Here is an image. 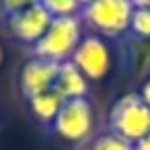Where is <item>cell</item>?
Masks as SVG:
<instances>
[{
  "label": "cell",
  "mask_w": 150,
  "mask_h": 150,
  "mask_svg": "<svg viewBox=\"0 0 150 150\" xmlns=\"http://www.w3.org/2000/svg\"><path fill=\"white\" fill-rule=\"evenodd\" d=\"M138 95H140V99L146 103V107L150 109V74L142 78V82H140V88H138Z\"/></svg>",
  "instance_id": "14"
},
{
  "label": "cell",
  "mask_w": 150,
  "mask_h": 150,
  "mask_svg": "<svg viewBox=\"0 0 150 150\" xmlns=\"http://www.w3.org/2000/svg\"><path fill=\"white\" fill-rule=\"evenodd\" d=\"M0 21H2L4 31H6L13 39H17L19 43L31 47V45L47 31V27H50V23H52V17H50L47 11L37 2V4H33V6H27V8L19 11V13H13V15L0 19Z\"/></svg>",
  "instance_id": "6"
},
{
  "label": "cell",
  "mask_w": 150,
  "mask_h": 150,
  "mask_svg": "<svg viewBox=\"0 0 150 150\" xmlns=\"http://www.w3.org/2000/svg\"><path fill=\"white\" fill-rule=\"evenodd\" d=\"M134 150H150V134H146L144 138H140L134 144Z\"/></svg>",
  "instance_id": "15"
},
{
  "label": "cell",
  "mask_w": 150,
  "mask_h": 150,
  "mask_svg": "<svg viewBox=\"0 0 150 150\" xmlns=\"http://www.w3.org/2000/svg\"><path fill=\"white\" fill-rule=\"evenodd\" d=\"M95 127V109L88 97L80 99H66L52 123V132L70 144H80L88 140Z\"/></svg>",
  "instance_id": "4"
},
{
  "label": "cell",
  "mask_w": 150,
  "mask_h": 150,
  "mask_svg": "<svg viewBox=\"0 0 150 150\" xmlns=\"http://www.w3.org/2000/svg\"><path fill=\"white\" fill-rule=\"evenodd\" d=\"M150 74V58L146 60V66H144V76H148Z\"/></svg>",
  "instance_id": "17"
},
{
  "label": "cell",
  "mask_w": 150,
  "mask_h": 150,
  "mask_svg": "<svg viewBox=\"0 0 150 150\" xmlns=\"http://www.w3.org/2000/svg\"><path fill=\"white\" fill-rule=\"evenodd\" d=\"M132 13V0H93L91 4L80 8L78 17L88 33H95L103 39H117L127 33Z\"/></svg>",
  "instance_id": "2"
},
{
  "label": "cell",
  "mask_w": 150,
  "mask_h": 150,
  "mask_svg": "<svg viewBox=\"0 0 150 150\" xmlns=\"http://www.w3.org/2000/svg\"><path fill=\"white\" fill-rule=\"evenodd\" d=\"M70 62L82 72V76L86 80L105 78L109 68H111V54H109L107 39L84 31L78 47L74 50V54L70 58Z\"/></svg>",
  "instance_id": "5"
},
{
  "label": "cell",
  "mask_w": 150,
  "mask_h": 150,
  "mask_svg": "<svg viewBox=\"0 0 150 150\" xmlns=\"http://www.w3.org/2000/svg\"><path fill=\"white\" fill-rule=\"evenodd\" d=\"M107 129L132 144L150 134V109L138 93H127L113 101L107 113Z\"/></svg>",
  "instance_id": "3"
},
{
  "label": "cell",
  "mask_w": 150,
  "mask_h": 150,
  "mask_svg": "<svg viewBox=\"0 0 150 150\" xmlns=\"http://www.w3.org/2000/svg\"><path fill=\"white\" fill-rule=\"evenodd\" d=\"M39 4L47 11L52 19L56 17H74L80 13V6L76 0H39Z\"/></svg>",
  "instance_id": "12"
},
{
  "label": "cell",
  "mask_w": 150,
  "mask_h": 150,
  "mask_svg": "<svg viewBox=\"0 0 150 150\" xmlns=\"http://www.w3.org/2000/svg\"><path fill=\"white\" fill-rule=\"evenodd\" d=\"M39 0H0V19H4L13 13H19L27 6H33Z\"/></svg>",
  "instance_id": "13"
},
{
  "label": "cell",
  "mask_w": 150,
  "mask_h": 150,
  "mask_svg": "<svg viewBox=\"0 0 150 150\" xmlns=\"http://www.w3.org/2000/svg\"><path fill=\"white\" fill-rule=\"evenodd\" d=\"M2 58H4V52H2V45H0V64H2Z\"/></svg>",
  "instance_id": "19"
},
{
  "label": "cell",
  "mask_w": 150,
  "mask_h": 150,
  "mask_svg": "<svg viewBox=\"0 0 150 150\" xmlns=\"http://www.w3.org/2000/svg\"><path fill=\"white\" fill-rule=\"evenodd\" d=\"M84 27L80 23V17H56L52 19L47 31L29 47V54L33 58L50 60L56 64L68 62L78 47L82 39Z\"/></svg>",
  "instance_id": "1"
},
{
  "label": "cell",
  "mask_w": 150,
  "mask_h": 150,
  "mask_svg": "<svg viewBox=\"0 0 150 150\" xmlns=\"http://www.w3.org/2000/svg\"><path fill=\"white\" fill-rule=\"evenodd\" d=\"M91 150H134V144L119 138L117 134L105 129L91 142Z\"/></svg>",
  "instance_id": "11"
},
{
  "label": "cell",
  "mask_w": 150,
  "mask_h": 150,
  "mask_svg": "<svg viewBox=\"0 0 150 150\" xmlns=\"http://www.w3.org/2000/svg\"><path fill=\"white\" fill-rule=\"evenodd\" d=\"M76 2H78V6L82 8V6H86V4H91V2H93V0H76Z\"/></svg>",
  "instance_id": "18"
},
{
  "label": "cell",
  "mask_w": 150,
  "mask_h": 150,
  "mask_svg": "<svg viewBox=\"0 0 150 150\" xmlns=\"http://www.w3.org/2000/svg\"><path fill=\"white\" fill-rule=\"evenodd\" d=\"M132 41H150V11L134 6L129 27L125 33Z\"/></svg>",
  "instance_id": "10"
},
{
  "label": "cell",
  "mask_w": 150,
  "mask_h": 150,
  "mask_svg": "<svg viewBox=\"0 0 150 150\" xmlns=\"http://www.w3.org/2000/svg\"><path fill=\"white\" fill-rule=\"evenodd\" d=\"M60 64L50 62V60H41V58H29L21 70H19V91L21 97L27 101L47 88L54 86L56 82V74H58Z\"/></svg>",
  "instance_id": "7"
},
{
  "label": "cell",
  "mask_w": 150,
  "mask_h": 150,
  "mask_svg": "<svg viewBox=\"0 0 150 150\" xmlns=\"http://www.w3.org/2000/svg\"><path fill=\"white\" fill-rule=\"evenodd\" d=\"M62 103H64V99H62V95L54 86L43 91V93H39V95H35V97H31V99H27L29 113L35 117L37 123H41L47 129L52 127V123H54Z\"/></svg>",
  "instance_id": "9"
},
{
  "label": "cell",
  "mask_w": 150,
  "mask_h": 150,
  "mask_svg": "<svg viewBox=\"0 0 150 150\" xmlns=\"http://www.w3.org/2000/svg\"><path fill=\"white\" fill-rule=\"evenodd\" d=\"M134 6H140V8H148L150 11V0H132Z\"/></svg>",
  "instance_id": "16"
},
{
  "label": "cell",
  "mask_w": 150,
  "mask_h": 150,
  "mask_svg": "<svg viewBox=\"0 0 150 150\" xmlns=\"http://www.w3.org/2000/svg\"><path fill=\"white\" fill-rule=\"evenodd\" d=\"M54 88L62 95V99H80L88 95V80L82 76V72L68 60L62 62L56 74V82Z\"/></svg>",
  "instance_id": "8"
}]
</instances>
